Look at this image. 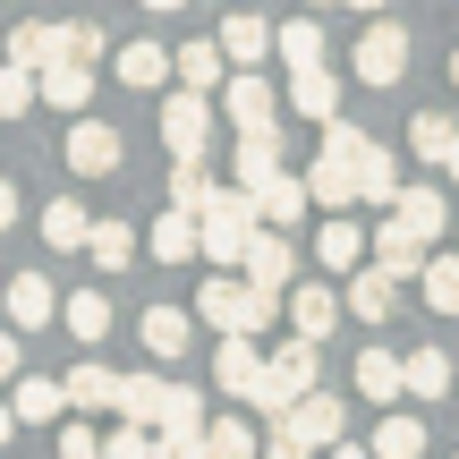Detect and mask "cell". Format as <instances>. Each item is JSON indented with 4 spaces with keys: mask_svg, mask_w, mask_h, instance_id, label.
Instances as JSON below:
<instances>
[{
    "mask_svg": "<svg viewBox=\"0 0 459 459\" xmlns=\"http://www.w3.org/2000/svg\"><path fill=\"white\" fill-rule=\"evenodd\" d=\"M392 221L400 230H417V238H443V221H451V196H443V187H434V179H417V187H400V204H392Z\"/></svg>",
    "mask_w": 459,
    "mask_h": 459,
    "instance_id": "16",
    "label": "cell"
},
{
    "mask_svg": "<svg viewBox=\"0 0 459 459\" xmlns=\"http://www.w3.org/2000/svg\"><path fill=\"white\" fill-rule=\"evenodd\" d=\"M366 145H375V136H366L358 119H324V153H332V162H358Z\"/></svg>",
    "mask_w": 459,
    "mask_h": 459,
    "instance_id": "45",
    "label": "cell"
},
{
    "mask_svg": "<svg viewBox=\"0 0 459 459\" xmlns=\"http://www.w3.org/2000/svg\"><path fill=\"white\" fill-rule=\"evenodd\" d=\"M417 290H426V307H434V315H459V255H434Z\"/></svg>",
    "mask_w": 459,
    "mask_h": 459,
    "instance_id": "41",
    "label": "cell"
},
{
    "mask_svg": "<svg viewBox=\"0 0 459 459\" xmlns=\"http://www.w3.org/2000/svg\"><path fill=\"white\" fill-rule=\"evenodd\" d=\"M238 273L255 281V290H281V298H290V290H298V247H290V230L264 221L255 238H247V264H238Z\"/></svg>",
    "mask_w": 459,
    "mask_h": 459,
    "instance_id": "5",
    "label": "cell"
},
{
    "mask_svg": "<svg viewBox=\"0 0 459 459\" xmlns=\"http://www.w3.org/2000/svg\"><path fill=\"white\" fill-rule=\"evenodd\" d=\"M358 400L400 409V400H409V358H392V349H358Z\"/></svg>",
    "mask_w": 459,
    "mask_h": 459,
    "instance_id": "11",
    "label": "cell"
},
{
    "mask_svg": "<svg viewBox=\"0 0 459 459\" xmlns=\"http://www.w3.org/2000/svg\"><path fill=\"white\" fill-rule=\"evenodd\" d=\"M273 434H281V443H298V451H332V443H349V409L332 392H307Z\"/></svg>",
    "mask_w": 459,
    "mask_h": 459,
    "instance_id": "4",
    "label": "cell"
},
{
    "mask_svg": "<svg viewBox=\"0 0 459 459\" xmlns=\"http://www.w3.org/2000/svg\"><path fill=\"white\" fill-rule=\"evenodd\" d=\"M409 153H417V162H434V170H451V153H459V119L417 111V119H409Z\"/></svg>",
    "mask_w": 459,
    "mask_h": 459,
    "instance_id": "29",
    "label": "cell"
},
{
    "mask_svg": "<svg viewBox=\"0 0 459 459\" xmlns=\"http://www.w3.org/2000/svg\"><path fill=\"white\" fill-rule=\"evenodd\" d=\"M213 187H221V179H204V162H170V204H179V213H204Z\"/></svg>",
    "mask_w": 459,
    "mask_h": 459,
    "instance_id": "39",
    "label": "cell"
},
{
    "mask_svg": "<svg viewBox=\"0 0 459 459\" xmlns=\"http://www.w3.org/2000/svg\"><path fill=\"white\" fill-rule=\"evenodd\" d=\"M9 60H17V68H34V77H43V68L60 60V26H43V17H26V26L9 34Z\"/></svg>",
    "mask_w": 459,
    "mask_h": 459,
    "instance_id": "35",
    "label": "cell"
},
{
    "mask_svg": "<svg viewBox=\"0 0 459 459\" xmlns=\"http://www.w3.org/2000/svg\"><path fill=\"white\" fill-rule=\"evenodd\" d=\"M281 315H290V298H281V290H255L247 273H213L196 290V324H213L221 341H255V332H273Z\"/></svg>",
    "mask_w": 459,
    "mask_h": 459,
    "instance_id": "1",
    "label": "cell"
},
{
    "mask_svg": "<svg viewBox=\"0 0 459 459\" xmlns=\"http://www.w3.org/2000/svg\"><path fill=\"white\" fill-rule=\"evenodd\" d=\"M281 60L290 68H324V26H315V17H290V26H281Z\"/></svg>",
    "mask_w": 459,
    "mask_h": 459,
    "instance_id": "38",
    "label": "cell"
},
{
    "mask_svg": "<svg viewBox=\"0 0 459 459\" xmlns=\"http://www.w3.org/2000/svg\"><path fill=\"white\" fill-rule=\"evenodd\" d=\"M136 9H153V17H179V9H187V0H136Z\"/></svg>",
    "mask_w": 459,
    "mask_h": 459,
    "instance_id": "51",
    "label": "cell"
},
{
    "mask_svg": "<svg viewBox=\"0 0 459 459\" xmlns=\"http://www.w3.org/2000/svg\"><path fill=\"white\" fill-rule=\"evenodd\" d=\"M349 9H366V17H375V9H383V0H349Z\"/></svg>",
    "mask_w": 459,
    "mask_h": 459,
    "instance_id": "53",
    "label": "cell"
},
{
    "mask_svg": "<svg viewBox=\"0 0 459 459\" xmlns=\"http://www.w3.org/2000/svg\"><path fill=\"white\" fill-rule=\"evenodd\" d=\"M34 102H43V77L17 68V60H0V119H26Z\"/></svg>",
    "mask_w": 459,
    "mask_h": 459,
    "instance_id": "36",
    "label": "cell"
},
{
    "mask_svg": "<svg viewBox=\"0 0 459 459\" xmlns=\"http://www.w3.org/2000/svg\"><path fill=\"white\" fill-rule=\"evenodd\" d=\"M119 383L128 375H111V366H68V409H119Z\"/></svg>",
    "mask_w": 459,
    "mask_h": 459,
    "instance_id": "31",
    "label": "cell"
},
{
    "mask_svg": "<svg viewBox=\"0 0 459 459\" xmlns=\"http://www.w3.org/2000/svg\"><path fill=\"white\" fill-rule=\"evenodd\" d=\"M375 459H426V426H417L409 409H383V426H375Z\"/></svg>",
    "mask_w": 459,
    "mask_h": 459,
    "instance_id": "34",
    "label": "cell"
},
{
    "mask_svg": "<svg viewBox=\"0 0 459 459\" xmlns=\"http://www.w3.org/2000/svg\"><path fill=\"white\" fill-rule=\"evenodd\" d=\"M451 392V358L443 349H409V400H443Z\"/></svg>",
    "mask_w": 459,
    "mask_h": 459,
    "instance_id": "37",
    "label": "cell"
},
{
    "mask_svg": "<svg viewBox=\"0 0 459 459\" xmlns=\"http://www.w3.org/2000/svg\"><path fill=\"white\" fill-rule=\"evenodd\" d=\"M9 221H17V187L0 179V230H9Z\"/></svg>",
    "mask_w": 459,
    "mask_h": 459,
    "instance_id": "49",
    "label": "cell"
},
{
    "mask_svg": "<svg viewBox=\"0 0 459 459\" xmlns=\"http://www.w3.org/2000/svg\"><path fill=\"white\" fill-rule=\"evenodd\" d=\"M85 238H94V213H85L77 196H51L43 204V247H51V255H77Z\"/></svg>",
    "mask_w": 459,
    "mask_h": 459,
    "instance_id": "21",
    "label": "cell"
},
{
    "mask_svg": "<svg viewBox=\"0 0 459 459\" xmlns=\"http://www.w3.org/2000/svg\"><path fill=\"white\" fill-rule=\"evenodd\" d=\"M324 459H375V443H366V451H358V443H332Z\"/></svg>",
    "mask_w": 459,
    "mask_h": 459,
    "instance_id": "50",
    "label": "cell"
},
{
    "mask_svg": "<svg viewBox=\"0 0 459 459\" xmlns=\"http://www.w3.org/2000/svg\"><path fill=\"white\" fill-rule=\"evenodd\" d=\"M136 341H145L153 366L187 358V341H196V324H187V307H145V324H136Z\"/></svg>",
    "mask_w": 459,
    "mask_h": 459,
    "instance_id": "15",
    "label": "cell"
},
{
    "mask_svg": "<svg viewBox=\"0 0 459 459\" xmlns=\"http://www.w3.org/2000/svg\"><path fill=\"white\" fill-rule=\"evenodd\" d=\"M341 315H349V298H332L324 281H298V290H290V332H298V341H332Z\"/></svg>",
    "mask_w": 459,
    "mask_h": 459,
    "instance_id": "9",
    "label": "cell"
},
{
    "mask_svg": "<svg viewBox=\"0 0 459 459\" xmlns=\"http://www.w3.org/2000/svg\"><path fill=\"white\" fill-rule=\"evenodd\" d=\"M290 111L315 119V128L341 119V77H332V68H290Z\"/></svg>",
    "mask_w": 459,
    "mask_h": 459,
    "instance_id": "18",
    "label": "cell"
},
{
    "mask_svg": "<svg viewBox=\"0 0 459 459\" xmlns=\"http://www.w3.org/2000/svg\"><path fill=\"white\" fill-rule=\"evenodd\" d=\"M119 417H128V426H153V434H162V417H170V383L153 375V366H136V375L119 383Z\"/></svg>",
    "mask_w": 459,
    "mask_h": 459,
    "instance_id": "19",
    "label": "cell"
},
{
    "mask_svg": "<svg viewBox=\"0 0 459 459\" xmlns=\"http://www.w3.org/2000/svg\"><path fill=\"white\" fill-rule=\"evenodd\" d=\"M60 459H102V434L94 426H60Z\"/></svg>",
    "mask_w": 459,
    "mask_h": 459,
    "instance_id": "46",
    "label": "cell"
},
{
    "mask_svg": "<svg viewBox=\"0 0 459 459\" xmlns=\"http://www.w3.org/2000/svg\"><path fill=\"white\" fill-rule=\"evenodd\" d=\"M102 459H162V451H153V426H128V417H119L111 443H102Z\"/></svg>",
    "mask_w": 459,
    "mask_h": 459,
    "instance_id": "44",
    "label": "cell"
},
{
    "mask_svg": "<svg viewBox=\"0 0 459 459\" xmlns=\"http://www.w3.org/2000/svg\"><path fill=\"white\" fill-rule=\"evenodd\" d=\"M213 459H255V426L247 417H213Z\"/></svg>",
    "mask_w": 459,
    "mask_h": 459,
    "instance_id": "43",
    "label": "cell"
},
{
    "mask_svg": "<svg viewBox=\"0 0 459 459\" xmlns=\"http://www.w3.org/2000/svg\"><path fill=\"white\" fill-rule=\"evenodd\" d=\"M51 315H60V298H51V273H9V332H43Z\"/></svg>",
    "mask_w": 459,
    "mask_h": 459,
    "instance_id": "17",
    "label": "cell"
},
{
    "mask_svg": "<svg viewBox=\"0 0 459 459\" xmlns=\"http://www.w3.org/2000/svg\"><path fill=\"white\" fill-rule=\"evenodd\" d=\"M264 459H324V451H298V443H281V434H273V451H264Z\"/></svg>",
    "mask_w": 459,
    "mask_h": 459,
    "instance_id": "48",
    "label": "cell"
},
{
    "mask_svg": "<svg viewBox=\"0 0 459 459\" xmlns=\"http://www.w3.org/2000/svg\"><path fill=\"white\" fill-rule=\"evenodd\" d=\"M307 9H332V0H307Z\"/></svg>",
    "mask_w": 459,
    "mask_h": 459,
    "instance_id": "55",
    "label": "cell"
},
{
    "mask_svg": "<svg viewBox=\"0 0 459 459\" xmlns=\"http://www.w3.org/2000/svg\"><path fill=\"white\" fill-rule=\"evenodd\" d=\"M213 383H221L230 400H247V392L264 383V349H255V341H221V349H213Z\"/></svg>",
    "mask_w": 459,
    "mask_h": 459,
    "instance_id": "24",
    "label": "cell"
},
{
    "mask_svg": "<svg viewBox=\"0 0 459 459\" xmlns=\"http://www.w3.org/2000/svg\"><path fill=\"white\" fill-rule=\"evenodd\" d=\"M68 170H77V179H111L119 170V128L77 119V128H68Z\"/></svg>",
    "mask_w": 459,
    "mask_h": 459,
    "instance_id": "10",
    "label": "cell"
},
{
    "mask_svg": "<svg viewBox=\"0 0 459 459\" xmlns=\"http://www.w3.org/2000/svg\"><path fill=\"white\" fill-rule=\"evenodd\" d=\"M9 409H17V426H51V417L68 409V375H17Z\"/></svg>",
    "mask_w": 459,
    "mask_h": 459,
    "instance_id": "20",
    "label": "cell"
},
{
    "mask_svg": "<svg viewBox=\"0 0 459 459\" xmlns=\"http://www.w3.org/2000/svg\"><path fill=\"white\" fill-rule=\"evenodd\" d=\"M451 85H459V51H451Z\"/></svg>",
    "mask_w": 459,
    "mask_h": 459,
    "instance_id": "54",
    "label": "cell"
},
{
    "mask_svg": "<svg viewBox=\"0 0 459 459\" xmlns=\"http://www.w3.org/2000/svg\"><path fill=\"white\" fill-rule=\"evenodd\" d=\"M162 145H170V162H204L213 153V102L204 94H162Z\"/></svg>",
    "mask_w": 459,
    "mask_h": 459,
    "instance_id": "3",
    "label": "cell"
},
{
    "mask_svg": "<svg viewBox=\"0 0 459 459\" xmlns=\"http://www.w3.org/2000/svg\"><path fill=\"white\" fill-rule=\"evenodd\" d=\"M375 264H383V273H392V281H426V264H434V247L417 238V230H400V221H383V230H375Z\"/></svg>",
    "mask_w": 459,
    "mask_h": 459,
    "instance_id": "14",
    "label": "cell"
},
{
    "mask_svg": "<svg viewBox=\"0 0 459 459\" xmlns=\"http://www.w3.org/2000/svg\"><path fill=\"white\" fill-rule=\"evenodd\" d=\"M255 204H264V221H273V230H298V221H307V204H315V187L281 170V179H264V187H255Z\"/></svg>",
    "mask_w": 459,
    "mask_h": 459,
    "instance_id": "27",
    "label": "cell"
},
{
    "mask_svg": "<svg viewBox=\"0 0 459 459\" xmlns=\"http://www.w3.org/2000/svg\"><path fill=\"white\" fill-rule=\"evenodd\" d=\"M85 255H94L102 273H119V264L136 255V230H128V221H94V238H85Z\"/></svg>",
    "mask_w": 459,
    "mask_h": 459,
    "instance_id": "40",
    "label": "cell"
},
{
    "mask_svg": "<svg viewBox=\"0 0 459 459\" xmlns=\"http://www.w3.org/2000/svg\"><path fill=\"white\" fill-rule=\"evenodd\" d=\"M170 60H179V85H187V94H221V85H230V51L221 43H179Z\"/></svg>",
    "mask_w": 459,
    "mask_h": 459,
    "instance_id": "22",
    "label": "cell"
},
{
    "mask_svg": "<svg viewBox=\"0 0 459 459\" xmlns=\"http://www.w3.org/2000/svg\"><path fill=\"white\" fill-rule=\"evenodd\" d=\"M307 187H315V204H324V213H341V204H358V162H332V153H315Z\"/></svg>",
    "mask_w": 459,
    "mask_h": 459,
    "instance_id": "32",
    "label": "cell"
},
{
    "mask_svg": "<svg viewBox=\"0 0 459 459\" xmlns=\"http://www.w3.org/2000/svg\"><path fill=\"white\" fill-rule=\"evenodd\" d=\"M366 247H375V238H366L349 213H324V230H315V264H324V273H358Z\"/></svg>",
    "mask_w": 459,
    "mask_h": 459,
    "instance_id": "13",
    "label": "cell"
},
{
    "mask_svg": "<svg viewBox=\"0 0 459 459\" xmlns=\"http://www.w3.org/2000/svg\"><path fill=\"white\" fill-rule=\"evenodd\" d=\"M213 43L230 51V68H264V60H273V51H281V26H264L255 9H230Z\"/></svg>",
    "mask_w": 459,
    "mask_h": 459,
    "instance_id": "7",
    "label": "cell"
},
{
    "mask_svg": "<svg viewBox=\"0 0 459 459\" xmlns=\"http://www.w3.org/2000/svg\"><path fill=\"white\" fill-rule=\"evenodd\" d=\"M9 434H17V409H9V400H0V443H9Z\"/></svg>",
    "mask_w": 459,
    "mask_h": 459,
    "instance_id": "52",
    "label": "cell"
},
{
    "mask_svg": "<svg viewBox=\"0 0 459 459\" xmlns=\"http://www.w3.org/2000/svg\"><path fill=\"white\" fill-rule=\"evenodd\" d=\"M43 102H51V111H68V119H85V102H94V68L51 60V68H43Z\"/></svg>",
    "mask_w": 459,
    "mask_h": 459,
    "instance_id": "25",
    "label": "cell"
},
{
    "mask_svg": "<svg viewBox=\"0 0 459 459\" xmlns=\"http://www.w3.org/2000/svg\"><path fill=\"white\" fill-rule=\"evenodd\" d=\"M349 315H358V324H392V298H400V281L392 273H383V264H375V273H349Z\"/></svg>",
    "mask_w": 459,
    "mask_h": 459,
    "instance_id": "26",
    "label": "cell"
},
{
    "mask_svg": "<svg viewBox=\"0 0 459 459\" xmlns=\"http://www.w3.org/2000/svg\"><path fill=\"white\" fill-rule=\"evenodd\" d=\"M230 179H238V187L281 179V128H238V145H230Z\"/></svg>",
    "mask_w": 459,
    "mask_h": 459,
    "instance_id": "12",
    "label": "cell"
},
{
    "mask_svg": "<svg viewBox=\"0 0 459 459\" xmlns=\"http://www.w3.org/2000/svg\"><path fill=\"white\" fill-rule=\"evenodd\" d=\"M358 204H400V162H392V145H366L358 153Z\"/></svg>",
    "mask_w": 459,
    "mask_h": 459,
    "instance_id": "28",
    "label": "cell"
},
{
    "mask_svg": "<svg viewBox=\"0 0 459 459\" xmlns=\"http://www.w3.org/2000/svg\"><path fill=\"white\" fill-rule=\"evenodd\" d=\"M451 179H459V153H451Z\"/></svg>",
    "mask_w": 459,
    "mask_h": 459,
    "instance_id": "56",
    "label": "cell"
},
{
    "mask_svg": "<svg viewBox=\"0 0 459 459\" xmlns=\"http://www.w3.org/2000/svg\"><path fill=\"white\" fill-rule=\"evenodd\" d=\"M358 77L366 85H400L409 77V34H400L392 17H375V26L358 34Z\"/></svg>",
    "mask_w": 459,
    "mask_h": 459,
    "instance_id": "6",
    "label": "cell"
},
{
    "mask_svg": "<svg viewBox=\"0 0 459 459\" xmlns=\"http://www.w3.org/2000/svg\"><path fill=\"white\" fill-rule=\"evenodd\" d=\"M102 51H111V43H102V26H94V17H68V26H60V60H77V68H94Z\"/></svg>",
    "mask_w": 459,
    "mask_h": 459,
    "instance_id": "42",
    "label": "cell"
},
{
    "mask_svg": "<svg viewBox=\"0 0 459 459\" xmlns=\"http://www.w3.org/2000/svg\"><path fill=\"white\" fill-rule=\"evenodd\" d=\"M60 324H68V341H85V349H94L102 332H111V298H102V290H77V298H60Z\"/></svg>",
    "mask_w": 459,
    "mask_h": 459,
    "instance_id": "33",
    "label": "cell"
},
{
    "mask_svg": "<svg viewBox=\"0 0 459 459\" xmlns=\"http://www.w3.org/2000/svg\"><path fill=\"white\" fill-rule=\"evenodd\" d=\"M307 392H324V349L290 332V341H273V358H264V383L247 392V409L281 426V417H290V409H298Z\"/></svg>",
    "mask_w": 459,
    "mask_h": 459,
    "instance_id": "2",
    "label": "cell"
},
{
    "mask_svg": "<svg viewBox=\"0 0 459 459\" xmlns=\"http://www.w3.org/2000/svg\"><path fill=\"white\" fill-rule=\"evenodd\" d=\"M17 366H26L17 358V332H0V383H17Z\"/></svg>",
    "mask_w": 459,
    "mask_h": 459,
    "instance_id": "47",
    "label": "cell"
},
{
    "mask_svg": "<svg viewBox=\"0 0 459 459\" xmlns=\"http://www.w3.org/2000/svg\"><path fill=\"white\" fill-rule=\"evenodd\" d=\"M221 111L238 119V128H273L281 94H273V77H264V68H230V85H221Z\"/></svg>",
    "mask_w": 459,
    "mask_h": 459,
    "instance_id": "8",
    "label": "cell"
},
{
    "mask_svg": "<svg viewBox=\"0 0 459 459\" xmlns=\"http://www.w3.org/2000/svg\"><path fill=\"white\" fill-rule=\"evenodd\" d=\"M119 85H145V94H153V85H162V77H179V60H170V51L162 43H119Z\"/></svg>",
    "mask_w": 459,
    "mask_h": 459,
    "instance_id": "30",
    "label": "cell"
},
{
    "mask_svg": "<svg viewBox=\"0 0 459 459\" xmlns=\"http://www.w3.org/2000/svg\"><path fill=\"white\" fill-rule=\"evenodd\" d=\"M145 247H153V264H187V255H204V221L170 204V213L153 221V238H145Z\"/></svg>",
    "mask_w": 459,
    "mask_h": 459,
    "instance_id": "23",
    "label": "cell"
}]
</instances>
